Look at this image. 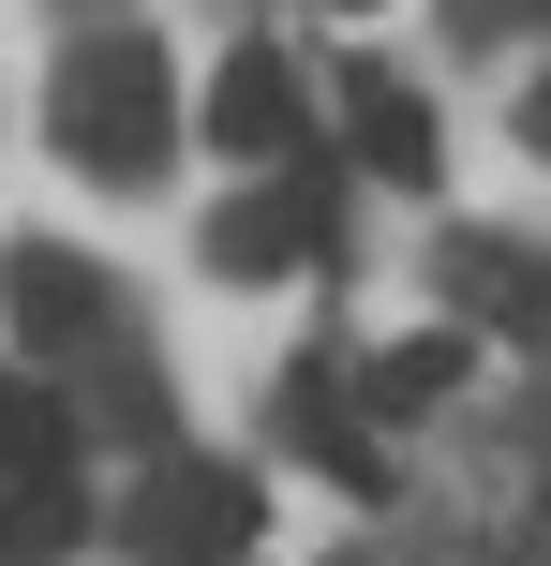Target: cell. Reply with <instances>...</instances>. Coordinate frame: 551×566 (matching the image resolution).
I'll return each mask as SVG.
<instances>
[{
  "label": "cell",
  "instance_id": "8",
  "mask_svg": "<svg viewBox=\"0 0 551 566\" xmlns=\"http://www.w3.org/2000/svg\"><path fill=\"white\" fill-rule=\"evenodd\" d=\"M463 373H477V328H417V343H388V358H373V388H358V402H373V418H433Z\"/></svg>",
  "mask_w": 551,
  "mask_h": 566
},
{
  "label": "cell",
  "instance_id": "11",
  "mask_svg": "<svg viewBox=\"0 0 551 566\" xmlns=\"http://www.w3.org/2000/svg\"><path fill=\"white\" fill-rule=\"evenodd\" d=\"M60 448H75V418H60V388H30V373H0V478H45Z\"/></svg>",
  "mask_w": 551,
  "mask_h": 566
},
{
  "label": "cell",
  "instance_id": "1",
  "mask_svg": "<svg viewBox=\"0 0 551 566\" xmlns=\"http://www.w3.org/2000/svg\"><path fill=\"white\" fill-rule=\"evenodd\" d=\"M60 149H75L105 195H149L179 149V60L149 45V30H89L75 60H60Z\"/></svg>",
  "mask_w": 551,
  "mask_h": 566
},
{
  "label": "cell",
  "instance_id": "12",
  "mask_svg": "<svg viewBox=\"0 0 551 566\" xmlns=\"http://www.w3.org/2000/svg\"><path fill=\"white\" fill-rule=\"evenodd\" d=\"M522 149H537V165H551V75L522 90Z\"/></svg>",
  "mask_w": 551,
  "mask_h": 566
},
{
  "label": "cell",
  "instance_id": "14",
  "mask_svg": "<svg viewBox=\"0 0 551 566\" xmlns=\"http://www.w3.org/2000/svg\"><path fill=\"white\" fill-rule=\"evenodd\" d=\"M522 15H537V0H522Z\"/></svg>",
  "mask_w": 551,
  "mask_h": 566
},
{
  "label": "cell",
  "instance_id": "4",
  "mask_svg": "<svg viewBox=\"0 0 551 566\" xmlns=\"http://www.w3.org/2000/svg\"><path fill=\"white\" fill-rule=\"evenodd\" d=\"M209 149H239V165H284L298 149V75L268 45H239L224 75H209Z\"/></svg>",
  "mask_w": 551,
  "mask_h": 566
},
{
  "label": "cell",
  "instance_id": "13",
  "mask_svg": "<svg viewBox=\"0 0 551 566\" xmlns=\"http://www.w3.org/2000/svg\"><path fill=\"white\" fill-rule=\"evenodd\" d=\"M314 15H388V0H314Z\"/></svg>",
  "mask_w": 551,
  "mask_h": 566
},
{
  "label": "cell",
  "instance_id": "6",
  "mask_svg": "<svg viewBox=\"0 0 551 566\" xmlns=\"http://www.w3.org/2000/svg\"><path fill=\"white\" fill-rule=\"evenodd\" d=\"M0 298H15V343H89L105 328V283L60 254V239H15L0 254Z\"/></svg>",
  "mask_w": 551,
  "mask_h": 566
},
{
  "label": "cell",
  "instance_id": "2",
  "mask_svg": "<svg viewBox=\"0 0 551 566\" xmlns=\"http://www.w3.org/2000/svg\"><path fill=\"white\" fill-rule=\"evenodd\" d=\"M254 478H239V462H165V478H149V507H135V552L149 566H239L254 552Z\"/></svg>",
  "mask_w": 551,
  "mask_h": 566
},
{
  "label": "cell",
  "instance_id": "3",
  "mask_svg": "<svg viewBox=\"0 0 551 566\" xmlns=\"http://www.w3.org/2000/svg\"><path fill=\"white\" fill-rule=\"evenodd\" d=\"M298 254H328V179L314 165L268 179V195H239L224 224H209V269H224V283H284Z\"/></svg>",
  "mask_w": 551,
  "mask_h": 566
},
{
  "label": "cell",
  "instance_id": "7",
  "mask_svg": "<svg viewBox=\"0 0 551 566\" xmlns=\"http://www.w3.org/2000/svg\"><path fill=\"white\" fill-rule=\"evenodd\" d=\"M447 298H463L477 328H507V343H551V269L507 254V239H463V254H447Z\"/></svg>",
  "mask_w": 551,
  "mask_h": 566
},
{
  "label": "cell",
  "instance_id": "9",
  "mask_svg": "<svg viewBox=\"0 0 551 566\" xmlns=\"http://www.w3.org/2000/svg\"><path fill=\"white\" fill-rule=\"evenodd\" d=\"M284 432H298V448H314V462H328V478H343V492H373V478H388V462H373V432H358V402L328 388V373H298Z\"/></svg>",
  "mask_w": 551,
  "mask_h": 566
},
{
  "label": "cell",
  "instance_id": "5",
  "mask_svg": "<svg viewBox=\"0 0 551 566\" xmlns=\"http://www.w3.org/2000/svg\"><path fill=\"white\" fill-rule=\"evenodd\" d=\"M343 135L373 149V179H403V195H433V165H447V149H433V105H417L403 75H373V60L343 75Z\"/></svg>",
  "mask_w": 551,
  "mask_h": 566
},
{
  "label": "cell",
  "instance_id": "10",
  "mask_svg": "<svg viewBox=\"0 0 551 566\" xmlns=\"http://www.w3.org/2000/svg\"><path fill=\"white\" fill-rule=\"evenodd\" d=\"M75 537H89V507H75V478H60V462L0 492V566H45V552H75Z\"/></svg>",
  "mask_w": 551,
  "mask_h": 566
}]
</instances>
